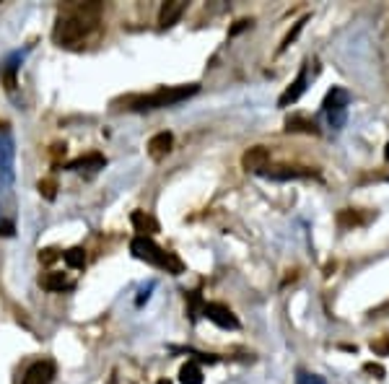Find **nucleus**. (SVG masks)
Masks as SVG:
<instances>
[{
    "instance_id": "6e6552de",
    "label": "nucleus",
    "mask_w": 389,
    "mask_h": 384,
    "mask_svg": "<svg viewBox=\"0 0 389 384\" xmlns=\"http://www.w3.org/2000/svg\"><path fill=\"white\" fill-rule=\"evenodd\" d=\"M309 86V65H301L299 75H296V81L291 83L288 89L281 94V99H278V107H291V104H296V101L304 96Z\"/></svg>"
},
{
    "instance_id": "423d86ee",
    "label": "nucleus",
    "mask_w": 389,
    "mask_h": 384,
    "mask_svg": "<svg viewBox=\"0 0 389 384\" xmlns=\"http://www.w3.org/2000/svg\"><path fill=\"white\" fill-rule=\"evenodd\" d=\"M203 314L208 317L213 325H218L221 330H239V320H236V314L228 307H223V304H216V302H210V304H203Z\"/></svg>"
},
{
    "instance_id": "f257e3e1",
    "label": "nucleus",
    "mask_w": 389,
    "mask_h": 384,
    "mask_svg": "<svg viewBox=\"0 0 389 384\" xmlns=\"http://www.w3.org/2000/svg\"><path fill=\"white\" fill-rule=\"evenodd\" d=\"M101 24V3H71L60 10L52 37L65 50L81 47Z\"/></svg>"
},
{
    "instance_id": "f3484780",
    "label": "nucleus",
    "mask_w": 389,
    "mask_h": 384,
    "mask_svg": "<svg viewBox=\"0 0 389 384\" xmlns=\"http://www.w3.org/2000/svg\"><path fill=\"white\" fill-rule=\"evenodd\" d=\"M286 130H301V133H314L317 135L319 130L317 125H314V119H307V117H301V115H293V117L286 119Z\"/></svg>"
},
{
    "instance_id": "b1692460",
    "label": "nucleus",
    "mask_w": 389,
    "mask_h": 384,
    "mask_svg": "<svg viewBox=\"0 0 389 384\" xmlns=\"http://www.w3.org/2000/svg\"><path fill=\"white\" fill-rule=\"evenodd\" d=\"M384 158L389 161V143H387V148H384Z\"/></svg>"
},
{
    "instance_id": "ddd939ff",
    "label": "nucleus",
    "mask_w": 389,
    "mask_h": 384,
    "mask_svg": "<svg viewBox=\"0 0 389 384\" xmlns=\"http://www.w3.org/2000/svg\"><path fill=\"white\" fill-rule=\"evenodd\" d=\"M130 221H133V226H135L138 237H151V234H156V231L161 229V226H159V221H156L154 216L143 213V211H135L133 216H130Z\"/></svg>"
},
{
    "instance_id": "7ed1b4c3",
    "label": "nucleus",
    "mask_w": 389,
    "mask_h": 384,
    "mask_svg": "<svg viewBox=\"0 0 389 384\" xmlns=\"http://www.w3.org/2000/svg\"><path fill=\"white\" fill-rule=\"evenodd\" d=\"M130 252H133L138 260H143V263H148V265H154V267H161L166 273H172V275L184 273V263H182L179 257L172 255V252H166V249H161L151 237H135L130 242Z\"/></svg>"
},
{
    "instance_id": "9d476101",
    "label": "nucleus",
    "mask_w": 389,
    "mask_h": 384,
    "mask_svg": "<svg viewBox=\"0 0 389 384\" xmlns=\"http://www.w3.org/2000/svg\"><path fill=\"white\" fill-rule=\"evenodd\" d=\"M172 146H174L172 133H156V135L148 140V156H151L154 161H161V158H166V156L172 154Z\"/></svg>"
},
{
    "instance_id": "9b49d317",
    "label": "nucleus",
    "mask_w": 389,
    "mask_h": 384,
    "mask_svg": "<svg viewBox=\"0 0 389 384\" xmlns=\"http://www.w3.org/2000/svg\"><path fill=\"white\" fill-rule=\"evenodd\" d=\"M187 10V3L184 0H172V3H163L161 13H159V27L161 29H172L177 21L182 19V13Z\"/></svg>"
},
{
    "instance_id": "f03ea898",
    "label": "nucleus",
    "mask_w": 389,
    "mask_h": 384,
    "mask_svg": "<svg viewBox=\"0 0 389 384\" xmlns=\"http://www.w3.org/2000/svg\"><path fill=\"white\" fill-rule=\"evenodd\" d=\"M200 91L198 83L190 86H161L151 94H138V96H127V110L133 112H151V110H163V107H174L179 101L190 99Z\"/></svg>"
},
{
    "instance_id": "5701e85b",
    "label": "nucleus",
    "mask_w": 389,
    "mask_h": 384,
    "mask_svg": "<svg viewBox=\"0 0 389 384\" xmlns=\"http://www.w3.org/2000/svg\"><path fill=\"white\" fill-rule=\"evenodd\" d=\"M363 369H366L369 374H376V379H381V376H384V369H381L379 364H366Z\"/></svg>"
},
{
    "instance_id": "2eb2a0df",
    "label": "nucleus",
    "mask_w": 389,
    "mask_h": 384,
    "mask_svg": "<svg viewBox=\"0 0 389 384\" xmlns=\"http://www.w3.org/2000/svg\"><path fill=\"white\" fill-rule=\"evenodd\" d=\"M39 283L45 291H52V293H63V291H71L73 288V281H68L63 273H47L39 278Z\"/></svg>"
},
{
    "instance_id": "f8f14e48",
    "label": "nucleus",
    "mask_w": 389,
    "mask_h": 384,
    "mask_svg": "<svg viewBox=\"0 0 389 384\" xmlns=\"http://www.w3.org/2000/svg\"><path fill=\"white\" fill-rule=\"evenodd\" d=\"M104 164H107V158H104L101 154H89V156H81V158L71 161V164H65L63 169L65 172H83V169L99 172V169H104Z\"/></svg>"
},
{
    "instance_id": "393cba45",
    "label": "nucleus",
    "mask_w": 389,
    "mask_h": 384,
    "mask_svg": "<svg viewBox=\"0 0 389 384\" xmlns=\"http://www.w3.org/2000/svg\"><path fill=\"white\" fill-rule=\"evenodd\" d=\"M156 384H172V382H169V379H159Z\"/></svg>"
},
{
    "instance_id": "4be33fe9",
    "label": "nucleus",
    "mask_w": 389,
    "mask_h": 384,
    "mask_svg": "<svg viewBox=\"0 0 389 384\" xmlns=\"http://www.w3.org/2000/svg\"><path fill=\"white\" fill-rule=\"evenodd\" d=\"M57 257H63V252H57V249H42V252H39V260H42L45 265H52Z\"/></svg>"
},
{
    "instance_id": "dca6fc26",
    "label": "nucleus",
    "mask_w": 389,
    "mask_h": 384,
    "mask_svg": "<svg viewBox=\"0 0 389 384\" xmlns=\"http://www.w3.org/2000/svg\"><path fill=\"white\" fill-rule=\"evenodd\" d=\"M179 382L182 384H203V369H200L195 361H187V364L179 369Z\"/></svg>"
},
{
    "instance_id": "39448f33",
    "label": "nucleus",
    "mask_w": 389,
    "mask_h": 384,
    "mask_svg": "<svg viewBox=\"0 0 389 384\" xmlns=\"http://www.w3.org/2000/svg\"><path fill=\"white\" fill-rule=\"evenodd\" d=\"M351 104V91H345L340 86H332L327 91L325 101H322V110L327 112V119L335 130H340L345 125V110Z\"/></svg>"
},
{
    "instance_id": "a211bd4d",
    "label": "nucleus",
    "mask_w": 389,
    "mask_h": 384,
    "mask_svg": "<svg viewBox=\"0 0 389 384\" xmlns=\"http://www.w3.org/2000/svg\"><path fill=\"white\" fill-rule=\"evenodd\" d=\"M63 260L65 265L73 267V270H83V265H86V252H83V247H73L68 252H63Z\"/></svg>"
},
{
    "instance_id": "20e7f679",
    "label": "nucleus",
    "mask_w": 389,
    "mask_h": 384,
    "mask_svg": "<svg viewBox=\"0 0 389 384\" xmlns=\"http://www.w3.org/2000/svg\"><path fill=\"white\" fill-rule=\"evenodd\" d=\"M16 179V140L8 125H0V192L10 195Z\"/></svg>"
},
{
    "instance_id": "0eeeda50",
    "label": "nucleus",
    "mask_w": 389,
    "mask_h": 384,
    "mask_svg": "<svg viewBox=\"0 0 389 384\" xmlns=\"http://www.w3.org/2000/svg\"><path fill=\"white\" fill-rule=\"evenodd\" d=\"M52 379H54V361L42 358V361L29 366L21 384H52Z\"/></svg>"
},
{
    "instance_id": "412c9836",
    "label": "nucleus",
    "mask_w": 389,
    "mask_h": 384,
    "mask_svg": "<svg viewBox=\"0 0 389 384\" xmlns=\"http://www.w3.org/2000/svg\"><path fill=\"white\" fill-rule=\"evenodd\" d=\"M307 21H309V16H304V19H301V21H299V24H296V27H293V31H291L288 37L283 39V45H281V50H286V47H288V45H291V42H293V39L299 37V31H301V29H304V24H307Z\"/></svg>"
},
{
    "instance_id": "4468645a",
    "label": "nucleus",
    "mask_w": 389,
    "mask_h": 384,
    "mask_svg": "<svg viewBox=\"0 0 389 384\" xmlns=\"http://www.w3.org/2000/svg\"><path fill=\"white\" fill-rule=\"evenodd\" d=\"M311 169H291V166H281V169H272V172H265L267 179L272 182H288V179H307L311 177Z\"/></svg>"
},
{
    "instance_id": "1a4fd4ad",
    "label": "nucleus",
    "mask_w": 389,
    "mask_h": 384,
    "mask_svg": "<svg viewBox=\"0 0 389 384\" xmlns=\"http://www.w3.org/2000/svg\"><path fill=\"white\" fill-rule=\"evenodd\" d=\"M267 161H270V148H265V146H252L244 156H242V166L252 174H265Z\"/></svg>"
},
{
    "instance_id": "aec40b11",
    "label": "nucleus",
    "mask_w": 389,
    "mask_h": 384,
    "mask_svg": "<svg viewBox=\"0 0 389 384\" xmlns=\"http://www.w3.org/2000/svg\"><path fill=\"white\" fill-rule=\"evenodd\" d=\"M296 384H325V379L317 374H307V371H299L296 376Z\"/></svg>"
},
{
    "instance_id": "6ab92c4d",
    "label": "nucleus",
    "mask_w": 389,
    "mask_h": 384,
    "mask_svg": "<svg viewBox=\"0 0 389 384\" xmlns=\"http://www.w3.org/2000/svg\"><path fill=\"white\" fill-rule=\"evenodd\" d=\"M54 190H57L54 179H42V182H39V192L45 195L47 200H54Z\"/></svg>"
}]
</instances>
